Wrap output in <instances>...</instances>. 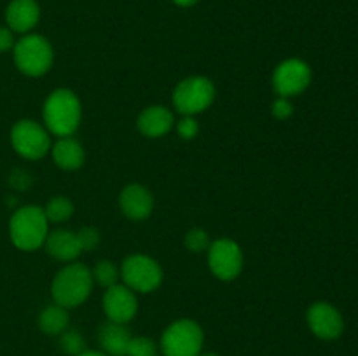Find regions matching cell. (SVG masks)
Returning <instances> with one entry per match:
<instances>
[{
  "label": "cell",
  "instance_id": "10",
  "mask_svg": "<svg viewBox=\"0 0 358 356\" xmlns=\"http://www.w3.org/2000/svg\"><path fill=\"white\" fill-rule=\"evenodd\" d=\"M273 89L278 96L292 98L303 93L311 82V68L299 58H289L273 72Z\"/></svg>",
  "mask_w": 358,
  "mask_h": 356
},
{
  "label": "cell",
  "instance_id": "8",
  "mask_svg": "<svg viewBox=\"0 0 358 356\" xmlns=\"http://www.w3.org/2000/svg\"><path fill=\"white\" fill-rule=\"evenodd\" d=\"M10 145L24 159H42L51 150V136L38 122L21 119L10 129Z\"/></svg>",
  "mask_w": 358,
  "mask_h": 356
},
{
  "label": "cell",
  "instance_id": "16",
  "mask_svg": "<svg viewBox=\"0 0 358 356\" xmlns=\"http://www.w3.org/2000/svg\"><path fill=\"white\" fill-rule=\"evenodd\" d=\"M44 246L45 251L59 262H73L83 253L77 232L66 229H56L49 232L44 241Z\"/></svg>",
  "mask_w": 358,
  "mask_h": 356
},
{
  "label": "cell",
  "instance_id": "2",
  "mask_svg": "<svg viewBox=\"0 0 358 356\" xmlns=\"http://www.w3.org/2000/svg\"><path fill=\"white\" fill-rule=\"evenodd\" d=\"M93 290V274L80 262H69L56 272L51 283V295L55 304L72 309L87 300Z\"/></svg>",
  "mask_w": 358,
  "mask_h": 356
},
{
  "label": "cell",
  "instance_id": "12",
  "mask_svg": "<svg viewBox=\"0 0 358 356\" xmlns=\"http://www.w3.org/2000/svg\"><path fill=\"white\" fill-rule=\"evenodd\" d=\"M306 320L311 332L324 341H334L345 328L341 313L329 302H315L308 309Z\"/></svg>",
  "mask_w": 358,
  "mask_h": 356
},
{
  "label": "cell",
  "instance_id": "4",
  "mask_svg": "<svg viewBox=\"0 0 358 356\" xmlns=\"http://www.w3.org/2000/svg\"><path fill=\"white\" fill-rule=\"evenodd\" d=\"M14 63L28 77H41L51 70L55 61L52 45L38 34H27L14 44Z\"/></svg>",
  "mask_w": 358,
  "mask_h": 356
},
{
  "label": "cell",
  "instance_id": "6",
  "mask_svg": "<svg viewBox=\"0 0 358 356\" xmlns=\"http://www.w3.org/2000/svg\"><path fill=\"white\" fill-rule=\"evenodd\" d=\"M171 100L182 115H198L212 107L215 100V86L208 77H187L175 86Z\"/></svg>",
  "mask_w": 358,
  "mask_h": 356
},
{
  "label": "cell",
  "instance_id": "32",
  "mask_svg": "<svg viewBox=\"0 0 358 356\" xmlns=\"http://www.w3.org/2000/svg\"><path fill=\"white\" fill-rule=\"evenodd\" d=\"M199 356H219V355H217V353H212V351H210V353H203L201 351V355H199Z\"/></svg>",
  "mask_w": 358,
  "mask_h": 356
},
{
  "label": "cell",
  "instance_id": "13",
  "mask_svg": "<svg viewBox=\"0 0 358 356\" xmlns=\"http://www.w3.org/2000/svg\"><path fill=\"white\" fill-rule=\"evenodd\" d=\"M119 208L129 220H145L154 209L152 192L140 184H129L119 194Z\"/></svg>",
  "mask_w": 358,
  "mask_h": 356
},
{
  "label": "cell",
  "instance_id": "1",
  "mask_svg": "<svg viewBox=\"0 0 358 356\" xmlns=\"http://www.w3.org/2000/svg\"><path fill=\"white\" fill-rule=\"evenodd\" d=\"M45 129L58 138L72 136L77 131L83 117L80 100L73 91L66 87L55 89L44 101L42 108Z\"/></svg>",
  "mask_w": 358,
  "mask_h": 356
},
{
  "label": "cell",
  "instance_id": "24",
  "mask_svg": "<svg viewBox=\"0 0 358 356\" xmlns=\"http://www.w3.org/2000/svg\"><path fill=\"white\" fill-rule=\"evenodd\" d=\"M185 246L189 251H194V253H201L210 248V237L206 234V230L203 229H191L185 234Z\"/></svg>",
  "mask_w": 358,
  "mask_h": 356
},
{
  "label": "cell",
  "instance_id": "25",
  "mask_svg": "<svg viewBox=\"0 0 358 356\" xmlns=\"http://www.w3.org/2000/svg\"><path fill=\"white\" fill-rule=\"evenodd\" d=\"M77 237H79L83 251L94 250L101 241L100 232H98V229H94V227H83L80 230H77Z\"/></svg>",
  "mask_w": 358,
  "mask_h": 356
},
{
  "label": "cell",
  "instance_id": "29",
  "mask_svg": "<svg viewBox=\"0 0 358 356\" xmlns=\"http://www.w3.org/2000/svg\"><path fill=\"white\" fill-rule=\"evenodd\" d=\"M14 31L7 27H0V52H6L14 47Z\"/></svg>",
  "mask_w": 358,
  "mask_h": 356
},
{
  "label": "cell",
  "instance_id": "22",
  "mask_svg": "<svg viewBox=\"0 0 358 356\" xmlns=\"http://www.w3.org/2000/svg\"><path fill=\"white\" fill-rule=\"evenodd\" d=\"M59 346L62 351L70 356H79L80 353L86 351V341L77 330H65L59 335Z\"/></svg>",
  "mask_w": 358,
  "mask_h": 356
},
{
  "label": "cell",
  "instance_id": "21",
  "mask_svg": "<svg viewBox=\"0 0 358 356\" xmlns=\"http://www.w3.org/2000/svg\"><path fill=\"white\" fill-rule=\"evenodd\" d=\"M91 274H93V281H96L98 285L107 290L110 286L117 285L119 279H121V269L112 260H100L94 265Z\"/></svg>",
  "mask_w": 358,
  "mask_h": 356
},
{
  "label": "cell",
  "instance_id": "31",
  "mask_svg": "<svg viewBox=\"0 0 358 356\" xmlns=\"http://www.w3.org/2000/svg\"><path fill=\"white\" fill-rule=\"evenodd\" d=\"M79 356H108V355H105L103 351H87V349H86V351L80 353Z\"/></svg>",
  "mask_w": 358,
  "mask_h": 356
},
{
  "label": "cell",
  "instance_id": "17",
  "mask_svg": "<svg viewBox=\"0 0 358 356\" xmlns=\"http://www.w3.org/2000/svg\"><path fill=\"white\" fill-rule=\"evenodd\" d=\"M51 152L56 166L65 171L79 170L84 164V159H86L83 145L77 140H73L72 136L58 138V142L52 145Z\"/></svg>",
  "mask_w": 358,
  "mask_h": 356
},
{
  "label": "cell",
  "instance_id": "14",
  "mask_svg": "<svg viewBox=\"0 0 358 356\" xmlns=\"http://www.w3.org/2000/svg\"><path fill=\"white\" fill-rule=\"evenodd\" d=\"M136 126L147 138H161L168 135L175 126V115L170 108L163 105H150L140 112Z\"/></svg>",
  "mask_w": 358,
  "mask_h": 356
},
{
  "label": "cell",
  "instance_id": "7",
  "mask_svg": "<svg viewBox=\"0 0 358 356\" xmlns=\"http://www.w3.org/2000/svg\"><path fill=\"white\" fill-rule=\"evenodd\" d=\"M122 285L135 293H149L159 288L163 283V269L152 257L143 253H133L121 264Z\"/></svg>",
  "mask_w": 358,
  "mask_h": 356
},
{
  "label": "cell",
  "instance_id": "9",
  "mask_svg": "<svg viewBox=\"0 0 358 356\" xmlns=\"http://www.w3.org/2000/svg\"><path fill=\"white\" fill-rule=\"evenodd\" d=\"M208 265L213 276L222 281H233L243 271V251L240 244L229 237H222L208 248Z\"/></svg>",
  "mask_w": 358,
  "mask_h": 356
},
{
  "label": "cell",
  "instance_id": "28",
  "mask_svg": "<svg viewBox=\"0 0 358 356\" xmlns=\"http://www.w3.org/2000/svg\"><path fill=\"white\" fill-rule=\"evenodd\" d=\"M10 185H13L14 188H28L30 187V184H31V178H30V175L27 173V171H21V170H16L14 171L13 175H10Z\"/></svg>",
  "mask_w": 358,
  "mask_h": 356
},
{
  "label": "cell",
  "instance_id": "30",
  "mask_svg": "<svg viewBox=\"0 0 358 356\" xmlns=\"http://www.w3.org/2000/svg\"><path fill=\"white\" fill-rule=\"evenodd\" d=\"M173 2L180 7H191V6H194L198 0H173Z\"/></svg>",
  "mask_w": 358,
  "mask_h": 356
},
{
  "label": "cell",
  "instance_id": "11",
  "mask_svg": "<svg viewBox=\"0 0 358 356\" xmlns=\"http://www.w3.org/2000/svg\"><path fill=\"white\" fill-rule=\"evenodd\" d=\"M101 306H103V313L108 318V321L126 325L135 318L136 311H138V299H136V293L133 290L117 283V285L105 290Z\"/></svg>",
  "mask_w": 358,
  "mask_h": 356
},
{
  "label": "cell",
  "instance_id": "23",
  "mask_svg": "<svg viewBox=\"0 0 358 356\" xmlns=\"http://www.w3.org/2000/svg\"><path fill=\"white\" fill-rule=\"evenodd\" d=\"M126 356H157V346L149 337H131Z\"/></svg>",
  "mask_w": 358,
  "mask_h": 356
},
{
  "label": "cell",
  "instance_id": "18",
  "mask_svg": "<svg viewBox=\"0 0 358 356\" xmlns=\"http://www.w3.org/2000/svg\"><path fill=\"white\" fill-rule=\"evenodd\" d=\"M131 337L133 335L129 334V330L124 325L114 323V321L105 323L100 328V334H98L101 349L108 356H126Z\"/></svg>",
  "mask_w": 358,
  "mask_h": 356
},
{
  "label": "cell",
  "instance_id": "3",
  "mask_svg": "<svg viewBox=\"0 0 358 356\" xmlns=\"http://www.w3.org/2000/svg\"><path fill=\"white\" fill-rule=\"evenodd\" d=\"M9 234L17 250L35 251L44 246V241L49 234V222L44 209L34 205L17 208L10 216Z\"/></svg>",
  "mask_w": 358,
  "mask_h": 356
},
{
  "label": "cell",
  "instance_id": "27",
  "mask_svg": "<svg viewBox=\"0 0 358 356\" xmlns=\"http://www.w3.org/2000/svg\"><path fill=\"white\" fill-rule=\"evenodd\" d=\"M294 107L290 103V98H283L278 96L275 101L271 103V114L275 119H280V121H285L292 115Z\"/></svg>",
  "mask_w": 358,
  "mask_h": 356
},
{
  "label": "cell",
  "instance_id": "5",
  "mask_svg": "<svg viewBox=\"0 0 358 356\" xmlns=\"http://www.w3.org/2000/svg\"><path fill=\"white\" fill-rule=\"evenodd\" d=\"M205 334L196 321L177 320L168 325L161 335V351L164 356H199L203 351Z\"/></svg>",
  "mask_w": 358,
  "mask_h": 356
},
{
  "label": "cell",
  "instance_id": "20",
  "mask_svg": "<svg viewBox=\"0 0 358 356\" xmlns=\"http://www.w3.org/2000/svg\"><path fill=\"white\" fill-rule=\"evenodd\" d=\"M73 209H76V206H73V202L69 198H65V195H55V198H51L48 201L44 213L49 223H63L72 218Z\"/></svg>",
  "mask_w": 358,
  "mask_h": 356
},
{
  "label": "cell",
  "instance_id": "15",
  "mask_svg": "<svg viewBox=\"0 0 358 356\" xmlns=\"http://www.w3.org/2000/svg\"><path fill=\"white\" fill-rule=\"evenodd\" d=\"M41 20V7L35 0H10L6 9L7 28L17 34H24L34 30L35 24Z\"/></svg>",
  "mask_w": 358,
  "mask_h": 356
},
{
  "label": "cell",
  "instance_id": "26",
  "mask_svg": "<svg viewBox=\"0 0 358 356\" xmlns=\"http://www.w3.org/2000/svg\"><path fill=\"white\" fill-rule=\"evenodd\" d=\"M177 133L178 136L184 140L196 138L199 133V124L194 119V115H184V117L177 122Z\"/></svg>",
  "mask_w": 358,
  "mask_h": 356
},
{
  "label": "cell",
  "instance_id": "19",
  "mask_svg": "<svg viewBox=\"0 0 358 356\" xmlns=\"http://www.w3.org/2000/svg\"><path fill=\"white\" fill-rule=\"evenodd\" d=\"M69 309L58 304L44 307L38 314V327L48 335H62L69 328Z\"/></svg>",
  "mask_w": 358,
  "mask_h": 356
}]
</instances>
